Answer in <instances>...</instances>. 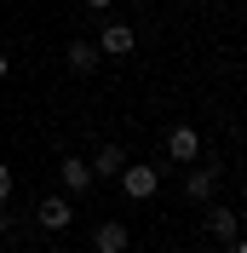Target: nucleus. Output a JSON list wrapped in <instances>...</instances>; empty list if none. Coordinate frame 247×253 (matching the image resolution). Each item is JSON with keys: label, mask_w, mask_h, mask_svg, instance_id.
<instances>
[{"label": "nucleus", "mask_w": 247, "mask_h": 253, "mask_svg": "<svg viewBox=\"0 0 247 253\" xmlns=\"http://www.w3.org/2000/svg\"><path fill=\"white\" fill-rule=\"evenodd\" d=\"M196 156H201V132H196V126H172V132H167V161L190 167Z\"/></svg>", "instance_id": "423d86ee"}, {"label": "nucleus", "mask_w": 247, "mask_h": 253, "mask_svg": "<svg viewBox=\"0 0 247 253\" xmlns=\"http://www.w3.org/2000/svg\"><path fill=\"white\" fill-rule=\"evenodd\" d=\"M132 46H138V35L126 29V23H104V35H98V52L104 58H126Z\"/></svg>", "instance_id": "0eeeda50"}, {"label": "nucleus", "mask_w": 247, "mask_h": 253, "mask_svg": "<svg viewBox=\"0 0 247 253\" xmlns=\"http://www.w3.org/2000/svg\"><path fill=\"white\" fill-rule=\"evenodd\" d=\"M207 236H213L218 248H230V242L242 236V213H236V207H207Z\"/></svg>", "instance_id": "39448f33"}, {"label": "nucleus", "mask_w": 247, "mask_h": 253, "mask_svg": "<svg viewBox=\"0 0 247 253\" xmlns=\"http://www.w3.org/2000/svg\"><path fill=\"white\" fill-rule=\"evenodd\" d=\"M86 6H92V12H109V6H115V0H86Z\"/></svg>", "instance_id": "ddd939ff"}, {"label": "nucleus", "mask_w": 247, "mask_h": 253, "mask_svg": "<svg viewBox=\"0 0 247 253\" xmlns=\"http://www.w3.org/2000/svg\"><path fill=\"white\" fill-rule=\"evenodd\" d=\"M46 253H69V248H46Z\"/></svg>", "instance_id": "dca6fc26"}, {"label": "nucleus", "mask_w": 247, "mask_h": 253, "mask_svg": "<svg viewBox=\"0 0 247 253\" xmlns=\"http://www.w3.org/2000/svg\"><path fill=\"white\" fill-rule=\"evenodd\" d=\"M58 178H63V196H86V190L98 184V178H92V161H81V156H63L58 161Z\"/></svg>", "instance_id": "7ed1b4c3"}, {"label": "nucleus", "mask_w": 247, "mask_h": 253, "mask_svg": "<svg viewBox=\"0 0 247 253\" xmlns=\"http://www.w3.org/2000/svg\"><path fill=\"white\" fill-rule=\"evenodd\" d=\"M126 242H132V236H126L121 219H104V224L92 230V248H98V253H126Z\"/></svg>", "instance_id": "6e6552de"}, {"label": "nucleus", "mask_w": 247, "mask_h": 253, "mask_svg": "<svg viewBox=\"0 0 247 253\" xmlns=\"http://www.w3.org/2000/svg\"><path fill=\"white\" fill-rule=\"evenodd\" d=\"M121 167H126V150L121 144H104L92 156V178H121Z\"/></svg>", "instance_id": "9d476101"}, {"label": "nucleus", "mask_w": 247, "mask_h": 253, "mask_svg": "<svg viewBox=\"0 0 247 253\" xmlns=\"http://www.w3.org/2000/svg\"><path fill=\"white\" fill-rule=\"evenodd\" d=\"M35 219H41V230H52V236H58V230H69V224H75V202H69V196H41Z\"/></svg>", "instance_id": "f03ea898"}, {"label": "nucleus", "mask_w": 247, "mask_h": 253, "mask_svg": "<svg viewBox=\"0 0 247 253\" xmlns=\"http://www.w3.org/2000/svg\"><path fill=\"white\" fill-rule=\"evenodd\" d=\"M213 190H218V167H213V161H207V167H190V173H184V202L207 207V202H213Z\"/></svg>", "instance_id": "20e7f679"}, {"label": "nucleus", "mask_w": 247, "mask_h": 253, "mask_svg": "<svg viewBox=\"0 0 247 253\" xmlns=\"http://www.w3.org/2000/svg\"><path fill=\"white\" fill-rule=\"evenodd\" d=\"M12 202V167H0V207Z\"/></svg>", "instance_id": "9b49d317"}, {"label": "nucleus", "mask_w": 247, "mask_h": 253, "mask_svg": "<svg viewBox=\"0 0 247 253\" xmlns=\"http://www.w3.org/2000/svg\"><path fill=\"white\" fill-rule=\"evenodd\" d=\"M230 253H247V236H236V242H230Z\"/></svg>", "instance_id": "4468645a"}, {"label": "nucleus", "mask_w": 247, "mask_h": 253, "mask_svg": "<svg viewBox=\"0 0 247 253\" xmlns=\"http://www.w3.org/2000/svg\"><path fill=\"white\" fill-rule=\"evenodd\" d=\"M115 184H121V196H132V202H150L155 190H161V167H150V161H126Z\"/></svg>", "instance_id": "f257e3e1"}, {"label": "nucleus", "mask_w": 247, "mask_h": 253, "mask_svg": "<svg viewBox=\"0 0 247 253\" xmlns=\"http://www.w3.org/2000/svg\"><path fill=\"white\" fill-rule=\"evenodd\" d=\"M6 75H12V58H6V52H0V81H6Z\"/></svg>", "instance_id": "f8f14e48"}, {"label": "nucleus", "mask_w": 247, "mask_h": 253, "mask_svg": "<svg viewBox=\"0 0 247 253\" xmlns=\"http://www.w3.org/2000/svg\"><path fill=\"white\" fill-rule=\"evenodd\" d=\"M98 58H104V52H98L92 41H69V52H63L69 75H92V69H98Z\"/></svg>", "instance_id": "1a4fd4ad"}, {"label": "nucleus", "mask_w": 247, "mask_h": 253, "mask_svg": "<svg viewBox=\"0 0 247 253\" xmlns=\"http://www.w3.org/2000/svg\"><path fill=\"white\" fill-rule=\"evenodd\" d=\"M167 253H190V248H167Z\"/></svg>", "instance_id": "2eb2a0df"}]
</instances>
